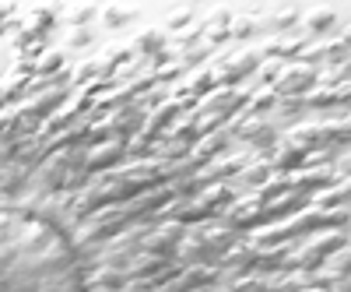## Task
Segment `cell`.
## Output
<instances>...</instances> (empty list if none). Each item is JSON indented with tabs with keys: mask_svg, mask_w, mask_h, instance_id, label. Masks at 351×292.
I'll use <instances>...</instances> for the list:
<instances>
[{
	"mask_svg": "<svg viewBox=\"0 0 351 292\" xmlns=\"http://www.w3.org/2000/svg\"><path fill=\"white\" fill-rule=\"evenodd\" d=\"M250 32H253V21H250V18H239L236 25L228 28V36H236V39H243V36H250Z\"/></svg>",
	"mask_w": 351,
	"mask_h": 292,
	"instance_id": "40",
	"label": "cell"
},
{
	"mask_svg": "<svg viewBox=\"0 0 351 292\" xmlns=\"http://www.w3.org/2000/svg\"><path fill=\"white\" fill-rule=\"evenodd\" d=\"M141 116H144V106H141V102H134V106H127L123 113H116L112 120H106V127H109V134L127 137V134H134V131L141 127Z\"/></svg>",
	"mask_w": 351,
	"mask_h": 292,
	"instance_id": "5",
	"label": "cell"
},
{
	"mask_svg": "<svg viewBox=\"0 0 351 292\" xmlns=\"http://www.w3.org/2000/svg\"><path fill=\"white\" fill-rule=\"evenodd\" d=\"M204 187V180L197 177V172H190V177H180V180H172V194H193V190H200Z\"/></svg>",
	"mask_w": 351,
	"mask_h": 292,
	"instance_id": "34",
	"label": "cell"
},
{
	"mask_svg": "<svg viewBox=\"0 0 351 292\" xmlns=\"http://www.w3.org/2000/svg\"><path fill=\"white\" fill-rule=\"evenodd\" d=\"M137 46H141V53H158L162 49V32L158 28H148V32L137 39Z\"/></svg>",
	"mask_w": 351,
	"mask_h": 292,
	"instance_id": "35",
	"label": "cell"
},
{
	"mask_svg": "<svg viewBox=\"0 0 351 292\" xmlns=\"http://www.w3.org/2000/svg\"><path fill=\"white\" fill-rule=\"evenodd\" d=\"M88 78H95V60H92V64H84V67L77 71V81H88Z\"/></svg>",
	"mask_w": 351,
	"mask_h": 292,
	"instance_id": "47",
	"label": "cell"
},
{
	"mask_svg": "<svg viewBox=\"0 0 351 292\" xmlns=\"http://www.w3.org/2000/svg\"><path fill=\"white\" fill-rule=\"evenodd\" d=\"M60 99H64L60 92H43V96H36V99H32V113H36V116H46L49 109L60 106Z\"/></svg>",
	"mask_w": 351,
	"mask_h": 292,
	"instance_id": "30",
	"label": "cell"
},
{
	"mask_svg": "<svg viewBox=\"0 0 351 292\" xmlns=\"http://www.w3.org/2000/svg\"><path fill=\"white\" fill-rule=\"evenodd\" d=\"M71 43H74V46H84V43H88V32H74V39H71Z\"/></svg>",
	"mask_w": 351,
	"mask_h": 292,
	"instance_id": "49",
	"label": "cell"
},
{
	"mask_svg": "<svg viewBox=\"0 0 351 292\" xmlns=\"http://www.w3.org/2000/svg\"><path fill=\"white\" fill-rule=\"evenodd\" d=\"M344 56H348V43L341 39V43L330 46V60H341V64H344Z\"/></svg>",
	"mask_w": 351,
	"mask_h": 292,
	"instance_id": "44",
	"label": "cell"
},
{
	"mask_svg": "<svg viewBox=\"0 0 351 292\" xmlns=\"http://www.w3.org/2000/svg\"><path fill=\"white\" fill-rule=\"evenodd\" d=\"M271 106H274V92H256L253 109H271Z\"/></svg>",
	"mask_w": 351,
	"mask_h": 292,
	"instance_id": "42",
	"label": "cell"
},
{
	"mask_svg": "<svg viewBox=\"0 0 351 292\" xmlns=\"http://www.w3.org/2000/svg\"><path fill=\"white\" fill-rule=\"evenodd\" d=\"M316 131H319V144H337L341 141V148H344V141H348V116H341V120H324Z\"/></svg>",
	"mask_w": 351,
	"mask_h": 292,
	"instance_id": "19",
	"label": "cell"
},
{
	"mask_svg": "<svg viewBox=\"0 0 351 292\" xmlns=\"http://www.w3.org/2000/svg\"><path fill=\"white\" fill-rule=\"evenodd\" d=\"M278 71H281V64H267V67L260 71V78H263V81H271V78H278Z\"/></svg>",
	"mask_w": 351,
	"mask_h": 292,
	"instance_id": "48",
	"label": "cell"
},
{
	"mask_svg": "<svg viewBox=\"0 0 351 292\" xmlns=\"http://www.w3.org/2000/svg\"><path fill=\"white\" fill-rule=\"evenodd\" d=\"M274 106H278V116H281V120H291V116H299V113L306 109V102H302L299 96H281Z\"/></svg>",
	"mask_w": 351,
	"mask_h": 292,
	"instance_id": "29",
	"label": "cell"
},
{
	"mask_svg": "<svg viewBox=\"0 0 351 292\" xmlns=\"http://www.w3.org/2000/svg\"><path fill=\"white\" fill-rule=\"evenodd\" d=\"M313 81H316L313 67H291L278 78V96H302Z\"/></svg>",
	"mask_w": 351,
	"mask_h": 292,
	"instance_id": "3",
	"label": "cell"
},
{
	"mask_svg": "<svg viewBox=\"0 0 351 292\" xmlns=\"http://www.w3.org/2000/svg\"><path fill=\"white\" fill-rule=\"evenodd\" d=\"M334 18H337V14H334L330 8H319L316 14H306V25L313 28V32H319V28H327V25H330Z\"/></svg>",
	"mask_w": 351,
	"mask_h": 292,
	"instance_id": "36",
	"label": "cell"
},
{
	"mask_svg": "<svg viewBox=\"0 0 351 292\" xmlns=\"http://www.w3.org/2000/svg\"><path fill=\"white\" fill-rule=\"evenodd\" d=\"M123 152H127V155H148V152H152V141H148V137H130Z\"/></svg>",
	"mask_w": 351,
	"mask_h": 292,
	"instance_id": "38",
	"label": "cell"
},
{
	"mask_svg": "<svg viewBox=\"0 0 351 292\" xmlns=\"http://www.w3.org/2000/svg\"><path fill=\"white\" fill-rule=\"evenodd\" d=\"M176 254H180L183 265H186V260H193V257H197V260H200V257H215V250L204 243V236H183L180 247H176Z\"/></svg>",
	"mask_w": 351,
	"mask_h": 292,
	"instance_id": "18",
	"label": "cell"
},
{
	"mask_svg": "<svg viewBox=\"0 0 351 292\" xmlns=\"http://www.w3.org/2000/svg\"><path fill=\"white\" fill-rule=\"evenodd\" d=\"M169 201H172V190H165V187H155L152 194H144L141 201H134V204H130V208H127L123 215H127V218H130V215H152L155 208H162V204H169Z\"/></svg>",
	"mask_w": 351,
	"mask_h": 292,
	"instance_id": "9",
	"label": "cell"
},
{
	"mask_svg": "<svg viewBox=\"0 0 351 292\" xmlns=\"http://www.w3.org/2000/svg\"><path fill=\"white\" fill-rule=\"evenodd\" d=\"M243 102H246V99H243L239 92H232V89H218V92H211V99H204V109L225 116V113H236Z\"/></svg>",
	"mask_w": 351,
	"mask_h": 292,
	"instance_id": "8",
	"label": "cell"
},
{
	"mask_svg": "<svg viewBox=\"0 0 351 292\" xmlns=\"http://www.w3.org/2000/svg\"><path fill=\"white\" fill-rule=\"evenodd\" d=\"M88 289H92V292H123V289H127V271L102 268L99 275L88 278Z\"/></svg>",
	"mask_w": 351,
	"mask_h": 292,
	"instance_id": "11",
	"label": "cell"
},
{
	"mask_svg": "<svg viewBox=\"0 0 351 292\" xmlns=\"http://www.w3.org/2000/svg\"><path fill=\"white\" fill-rule=\"evenodd\" d=\"M256 222H263V201H260L256 194L236 201L232 208H225V225H228V229H250V225H256Z\"/></svg>",
	"mask_w": 351,
	"mask_h": 292,
	"instance_id": "1",
	"label": "cell"
},
{
	"mask_svg": "<svg viewBox=\"0 0 351 292\" xmlns=\"http://www.w3.org/2000/svg\"><path fill=\"white\" fill-rule=\"evenodd\" d=\"M288 141H291V148L309 152V148H316V144H319V131L316 127H291Z\"/></svg>",
	"mask_w": 351,
	"mask_h": 292,
	"instance_id": "26",
	"label": "cell"
},
{
	"mask_svg": "<svg viewBox=\"0 0 351 292\" xmlns=\"http://www.w3.org/2000/svg\"><path fill=\"white\" fill-rule=\"evenodd\" d=\"M218 282V268H208V265H193V268H183V278H180V289H197V285H211Z\"/></svg>",
	"mask_w": 351,
	"mask_h": 292,
	"instance_id": "14",
	"label": "cell"
},
{
	"mask_svg": "<svg viewBox=\"0 0 351 292\" xmlns=\"http://www.w3.org/2000/svg\"><path fill=\"white\" fill-rule=\"evenodd\" d=\"M236 134L246 137V141H253V144H271V141H274V127L260 124L256 116H243L239 127H236Z\"/></svg>",
	"mask_w": 351,
	"mask_h": 292,
	"instance_id": "10",
	"label": "cell"
},
{
	"mask_svg": "<svg viewBox=\"0 0 351 292\" xmlns=\"http://www.w3.org/2000/svg\"><path fill=\"white\" fill-rule=\"evenodd\" d=\"M302 102H309V106H344L348 102V81L341 85V89H319V92H313L309 99H302Z\"/></svg>",
	"mask_w": 351,
	"mask_h": 292,
	"instance_id": "24",
	"label": "cell"
},
{
	"mask_svg": "<svg viewBox=\"0 0 351 292\" xmlns=\"http://www.w3.org/2000/svg\"><path fill=\"white\" fill-rule=\"evenodd\" d=\"M344 204H348V180H341V187H334V190H324V194L313 197V208H316V212L344 208Z\"/></svg>",
	"mask_w": 351,
	"mask_h": 292,
	"instance_id": "17",
	"label": "cell"
},
{
	"mask_svg": "<svg viewBox=\"0 0 351 292\" xmlns=\"http://www.w3.org/2000/svg\"><path fill=\"white\" fill-rule=\"evenodd\" d=\"M183 240V225L172 222V225H162L155 232H148V240H144V254H155V257H169L176 254V247H180Z\"/></svg>",
	"mask_w": 351,
	"mask_h": 292,
	"instance_id": "2",
	"label": "cell"
},
{
	"mask_svg": "<svg viewBox=\"0 0 351 292\" xmlns=\"http://www.w3.org/2000/svg\"><path fill=\"white\" fill-rule=\"evenodd\" d=\"M193 137H197V127H193V120H183V124L169 127V141H180V144H186V141H193Z\"/></svg>",
	"mask_w": 351,
	"mask_h": 292,
	"instance_id": "33",
	"label": "cell"
},
{
	"mask_svg": "<svg viewBox=\"0 0 351 292\" xmlns=\"http://www.w3.org/2000/svg\"><path fill=\"white\" fill-rule=\"evenodd\" d=\"M302 159H306V152H299V148H291V144H285V148H274L271 166H278V169L285 172V169H299Z\"/></svg>",
	"mask_w": 351,
	"mask_h": 292,
	"instance_id": "25",
	"label": "cell"
},
{
	"mask_svg": "<svg viewBox=\"0 0 351 292\" xmlns=\"http://www.w3.org/2000/svg\"><path fill=\"white\" fill-rule=\"evenodd\" d=\"M295 190H302V187H324V183H330V172L327 169H302V172H291V177H285Z\"/></svg>",
	"mask_w": 351,
	"mask_h": 292,
	"instance_id": "22",
	"label": "cell"
},
{
	"mask_svg": "<svg viewBox=\"0 0 351 292\" xmlns=\"http://www.w3.org/2000/svg\"><path fill=\"white\" fill-rule=\"evenodd\" d=\"M221 39H228V14L218 18V21L208 28V43H221Z\"/></svg>",
	"mask_w": 351,
	"mask_h": 292,
	"instance_id": "37",
	"label": "cell"
},
{
	"mask_svg": "<svg viewBox=\"0 0 351 292\" xmlns=\"http://www.w3.org/2000/svg\"><path fill=\"white\" fill-rule=\"evenodd\" d=\"M49 25H53V11H46V8H39V11L32 14V18H28V21H25V39H28V36H39V32H43V28H49Z\"/></svg>",
	"mask_w": 351,
	"mask_h": 292,
	"instance_id": "28",
	"label": "cell"
},
{
	"mask_svg": "<svg viewBox=\"0 0 351 292\" xmlns=\"http://www.w3.org/2000/svg\"><path fill=\"white\" fill-rule=\"evenodd\" d=\"M228 201H232V190H228L225 183H211V187H204V194H200V204H204V208H208L211 215L225 212Z\"/></svg>",
	"mask_w": 351,
	"mask_h": 292,
	"instance_id": "15",
	"label": "cell"
},
{
	"mask_svg": "<svg viewBox=\"0 0 351 292\" xmlns=\"http://www.w3.org/2000/svg\"><path fill=\"white\" fill-rule=\"evenodd\" d=\"M162 268H165V257H155V254H137V257H134V265L127 268V278H155Z\"/></svg>",
	"mask_w": 351,
	"mask_h": 292,
	"instance_id": "13",
	"label": "cell"
},
{
	"mask_svg": "<svg viewBox=\"0 0 351 292\" xmlns=\"http://www.w3.org/2000/svg\"><path fill=\"white\" fill-rule=\"evenodd\" d=\"M271 169H274L271 162H263V159H260V162H253V166H243V169H239V180H243V183H250V187H260L263 180L271 177Z\"/></svg>",
	"mask_w": 351,
	"mask_h": 292,
	"instance_id": "27",
	"label": "cell"
},
{
	"mask_svg": "<svg viewBox=\"0 0 351 292\" xmlns=\"http://www.w3.org/2000/svg\"><path fill=\"white\" fill-rule=\"evenodd\" d=\"M295 21H299V11H295V8H285V11L274 14V25H278V28H288V25H295Z\"/></svg>",
	"mask_w": 351,
	"mask_h": 292,
	"instance_id": "39",
	"label": "cell"
},
{
	"mask_svg": "<svg viewBox=\"0 0 351 292\" xmlns=\"http://www.w3.org/2000/svg\"><path fill=\"white\" fill-rule=\"evenodd\" d=\"M299 204H306V197L299 190H288V194H278L271 201H263V218H281L288 212H295Z\"/></svg>",
	"mask_w": 351,
	"mask_h": 292,
	"instance_id": "7",
	"label": "cell"
},
{
	"mask_svg": "<svg viewBox=\"0 0 351 292\" xmlns=\"http://www.w3.org/2000/svg\"><path fill=\"white\" fill-rule=\"evenodd\" d=\"M302 292H330V289H324V285H309V289H302Z\"/></svg>",
	"mask_w": 351,
	"mask_h": 292,
	"instance_id": "50",
	"label": "cell"
},
{
	"mask_svg": "<svg viewBox=\"0 0 351 292\" xmlns=\"http://www.w3.org/2000/svg\"><path fill=\"white\" fill-rule=\"evenodd\" d=\"M123 148H127V144H123V137H120V141H106V144H99V148H92V155H88L84 169H88V172L106 169L109 162H116V159L123 155Z\"/></svg>",
	"mask_w": 351,
	"mask_h": 292,
	"instance_id": "6",
	"label": "cell"
},
{
	"mask_svg": "<svg viewBox=\"0 0 351 292\" xmlns=\"http://www.w3.org/2000/svg\"><path fill=\"white\" fill-rule=\"evenodd\" d=\"M253 67H260V56L253 53V49H239L236 56L228 60V71H218V78L225 81V85H232V81H239V78H246Z\"/></svg>",
	"mask_w": 351,
	"mask_h": 292,
	"instance_id": "4",
	"label": "cell"
},
{
	"mask_svg": "<svg viewBox=\"0 0 351 292\" xmlns=\"http://www.w3.org/2000/svg\"><path fill=\"white\" fill-rule=\"evenodd\" d=\"M92 14H95V8H74V11L67 14V18H71L74 25H81V21H88V18H92Z\"/></svg>",
	"mask_w": 351,
	"mask_h": 292,
	"instance_id": "43",
	"label": "cell"
},
{
	"mask_svg": "<svg viewBox=\"0 0 351 292\" xmlns=\"http://www.w3.org/2000/svg\"><path fill=\"white\" fill-rule=\"evenodd\" d=\"M0 106H4V96H0Z\"/></svg>",
	"mask_w": 351,
	"mask_h": 292,
	"instance_id": "51",
	"label": "cell"
},
{
	"mask_svg": "<svg viewBox=\"0 0 351 292\" xmlns=\"http://www.w3.org/2000/svg\"><path fill=\"white\" fill-rule=\"evenodd\" d=\"M228 144V134L225 131H211V134H204L200 141H197V148H193V159L197 162H208V159H215L221 148Z\"/></svg>",
	"mask_w": 351,
	"mask_h": 292,
	"instance_id": "12",
	"label": "cell"
},
{
	"mask_svg": "<svg viewBox=\"0 0 351 292\" xmlns=\"http://www.w3.org/2000/svg\"><path fill=\"white\" fill-rule=\"evenodd\" d=\"M172 116H176V102H158V109L148 116V124H144V134H141V137H148V141H152L162 127L172 124Z\"/></svg>",
	"mask_w": 351,
	"mask_h": 292,
	"instance_id": "16",
	"label": "cell"
},
{
	"mask_svg": "<svg viewBox=\"0 0 351 292\" xmlns=\"http://www.w3.org/2000/svg\"><path fill=\"white\" fill-rule=\"evenodd\" d=\"M246 265H256V247L250 243H232L225 250V268H246Z\"/></svg>",
	"mask_w": 351,
	"mask_h": 292,
	"instance_id": "20",
	"label": "cell"
},
{
	"mask_svg": "<svg viewBox=\"0 0 351 292\" xmlns=\"http://www.w3.org/2000/svg\"><path fill=\"white\" fill-rule=\"evenodd\" d=\"M127 18H130V14H127L123 8H109V11H106V25H109V28H116V25H123Z\"/></svg>",
	"mask_w": 351,
	"mask_h": 292,
	"instance_id": "41",
	"label": "cell"
},
{
	"mask_svg": "<svg viewBox=\"0 0 351 292\" xmlns=\"http://www.w3.org/2000/svg\"><path fill=\"white\" fill-rule=\"evenodd\" d=\"M267 53H274V56H291V53H302V39H285V43L271 39V43H267Z\"/></svg>",
	"mask_w": 351,
	"mask_h": 292,
	"instance_id": "32",
	"label": "cell"
},
{
	"mask_svg": "<svg viewBox=\"0 0 351 292\" xmlns=\"http://www.w3.org/2000/svg\"><path fill=\"white\" fill-rule=\"evenodd\" d=\"M158 64H162V56H158ZM176 74H180V67H172V64H169V67H165V64L158 67V78H162V81H165V78H176Z\"/></svg>",
	"mask_w": 351,
	"mask_h": 292,
	"instance_id": "46",
	"label": "cell"
},
{
	"mask_svg": "<svg viewBox=\"0 0 351 292\" xmlns=\"http://www.w3.org/2000/svg\"><path fill=\"white\" fill-rule=\"evenodd\" d=\"M64 67V53H43L39 60H36V71L39 74H56Z\"/></svg>",
	"mask_w": 351,
	"mask_h": 292,
	"instance_id": "31",
	"label": "cell"
},
{
	"mask_svg": "<svg viewBox=\"0 0 351 292\" xmlns=\"http://www.w3.org/2000/svg\"><path fill=\"white\" fill-rule=\"evenodd\" d=\"M176 96H180V106H193V102H197L193 89H180V92H176Z\"/></svg>",
	"mask_w": 351,
	"mask_h": 292,
	"instance_id": "45",
	"label": "cell"
},
{
	"mask_svg": "<svg viewBox=\"0 0 351 292\" xmlns=\"http://www.w3.org/2000/svg\"><path fill=\"white\" fill-rule=\"evenodd\" d=\"M204 243H208L215 254H225L232 243H236V236H232V229H228V225L218 222V225H211L208 232H204Z\"/></svg>",
	"mask_w": 351,
	"mask_h": 292,
	"instance_id": "23",
	"label": "cell"
},
{
	"mask_svg": "<svg viewBox=\"0 0 351 292\" xmlns=\"http://www.w3.org/2000/svg\"><path fill=\"white\" fill-rule=\"evenodd\" d=\"M288 243H274V247H267V250H256V265L263 268V271H278L281 265H285V257H288Z\"/></svg>",
	"mask_w": 351,
	"mask_h": 292,
	"instance_id": "21",
	"label": "cell"
}]
</instances>
